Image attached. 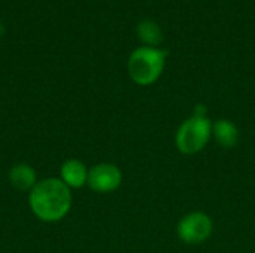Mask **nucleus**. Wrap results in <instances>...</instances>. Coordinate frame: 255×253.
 <instances>
[{
	"label": "nucleus",
	"mask_w": 255,
	"mask_h": 253,
	"mask_svg": "<svg viewBox=\"0 0 255 253\" xmlns=\"http://www.w3.org/2000/svg\"><path fill=\"white\" fill-rule=\"evenodd\" d=\"M28 206L33 215L43 222L61 221L72 207L70 188L58 177L37 180L28 194Z\"/></svg>",
	"instance_id": "1"
},
{
	"label": "nucleus",
	"mask_w": 255,
	"mask_h": 253,
	"mask_svg": "<svg viewBox=\"0 0 255 253\" xmlns=\"http://www.w3.org/2000/svg\"><path fill=\"white\" fill-rule=\"evenodd\" d=\"M212 136V122L208 118L206 107L197 104L193 115L185 119L175 136L176 148L184 155H194L200 152Z\"/></svg>",
	"instance_id": "2"
},
{
	"label": "nucleus",
	"mask_w": 255,
	"mask_h": 253,
	"mask_svg": "<svg viewBox=\"0 0 255 253\" xmlns=\"http://www.w3.org/2000/svg\"><path fill=\"white\" fill-rule=\"evenodd\" d=\"M167 52L154 46H142L128 58V73L133 82L146 86L154 84L163 73Z\"/></svg>",
	"instance_id": "3"
},
{
	"label": "nucleus",
	"mask_w": 255,
	"mask_h": 253,
	"mask_svg": "<svg viewBox=\"0 0 255 253\" xmlns=\"http://www.w3.org/2000/svg\"><path fill=\"white\" fill-rule=\"evenodd\" d=\"M212 230V219L206 213L191 212L179 221L176 233L181 242L187 245H200L211 237Z\"/></svg>",
	"instance_id": "4"
},
{
	"label": "nucleus",
	"mask_w": 255,
	"mask_h": 253,
	"mask_svg": "<svg viewBox=\"0 0 255 253\" xmlns=\"http://www.w3.org/2000/svg\"><path fill=\"white\" fill-rule=\"evenodd\" d=\"M123 182V173L121 170L111 163H100L93 166L88 170V180L87 185L90 189L99 194H108L114 192L120 188Z\"/></svg>",
	"instance_id": "5"
},
{
	"label": "nucleus",
	"mask_w": 255,
	"mask_h": 253,
	"mask_svg": "<svg viewBox=\"0 0 255 253\" xmlns=\"http://www.w3.org/2000/svg\"><path fill=\"white\" fill-rule=\"evenodd\" d=\"M60 179L70 189L82 188L88 180V169L79 160H67L60 169Z\"/></svg>",
	"instance_id": "6"
},
{
	"label": "nucleus",
	"mask_w": 255,
	"mask_h": 253,
	"mask_svg": "<svg viewBox=\"0 0 255 253\" xmlns=\"http://www.w3.org/2000/svg\"><path fill=\"white\" fill-rule=\"evenodd\" d=\"M9 182L15 189H18L21 192L31 191L33 186L37 183L36 171L31 166H28L25 163L15 164L9 171Z\"/></svg>",
	"instance_id": "7"
},
{
	"label": "nucleus",
	"mask_w": 255,
	"mask_h": 253,
	"mask_svg": "<svg viewBox=\"0 0 255 253\" xmlns=\"http://www.w3.org/2000/svg\"><path fill=\"white\" fill-rule=\"evenodd\" d=\"M212 136L223 148H235L239 142V130L230 119H218L212 124Z\"/></svg>",
	"instance_id": "8"
},
{
	"label": "nucleus",
	"mask_w": 255,
	"mask_h": 253,
	"mask_svg": "<svg viewBox=\"0 0 255 253\" xmlns=\"http://www.w3.org/2000/svg\"><path fill=\"white\" fill-rule=\"evenodd\" d=\"M137 34L140 40L148 43L149 46H157L163 40L161 28L154 21H149V19H145L137 25Z\"/></svg>",
	"instance_id": "9"
},
{
	"label": "nucleus",
	"mask_w": 255,
	"mask_h": 253,
	"mask_svg": "<svg viewBox=\"0 0 255 253\" xmlns=\"http://www.w3.org/2000/svg\"><path fill=\"white\" fill-rule=\"evenodd\" d=\"M3 31H4V28H3V25H1V24H0V36H1V34H3Z\"/></svg>",
	"instance_id": "10"
}]
</instances>
